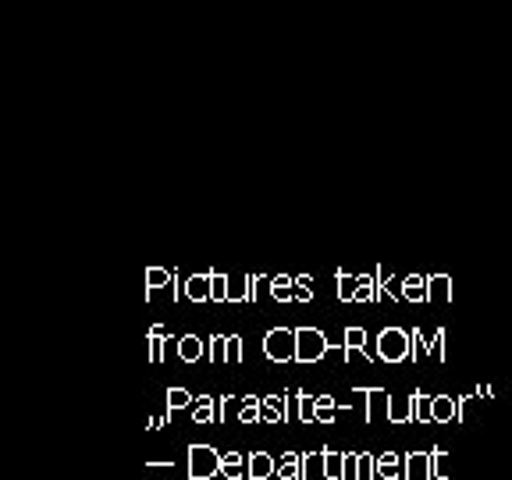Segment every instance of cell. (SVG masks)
<instances>
[{"label": "cell", "mask_w": 512, "mask_h": 480, "mask_svg": "<svg viewBox=\"0 0 512 480\" xmlns=\"http://www.w3.org/2000/svg\"><path fill=\"white\" fill-rule=\"evenodd\" d=\"M377 360H384V363L413 360V335H406V331H399V328L381 331V338H377Z\"/></svg>", "instance_id": "obj_1"}, {"label": "cell", "mask_w": 512, "mask_h": 480, "mask_svg": "<svg viewBox=\"0 0 512 480\" xmlns=\"http://www.w3.org/2000/svg\"><path fill=\"white\" fill-rule=\"evenodd\" d=\"M221 473V452L214 445H192L189 448V477L210 480Z\"/></svg>", "instance_id": "obj_2"}, {"label": "cell", "mask_w": 512, "mask_h": 480, "mask_svg": "<svg viewBox=\"0 0 512 480\" xmlns=\"http://www.w3.org/2000/svg\"><path fill=\"white\" fill-rule=\"evenodd\" d=\"M296 331H285V328H278V331H271L267 335V342H264V352H267V360H274V363H288V360H296Z\"/></svg>", "instance_id": "obj_3"}, {"label": "cell", "mask_w": 512, "mask_h": 480, "mask_svg": "<svg viewBox=\"0 0 512 480\" xmlns=\"http://www.w3.org/2000/svg\"><path fill=\"white\" fill-rule=\"evenodd\" d=\"M296 360L299 363H317L324 352L331 349L328 345V338L320 335V331H313V328H303V331H296Z\"/></svg>", "instance_id": "obj_4"}, {"label": "cell", "mask_w": 512, "mask_h": 480, "mask_svg": "<svg viewBox=\"0 0 512 480\" xmlns=\"http://www.w3.org/2000/svg\"><path fill=\"white\" fill-rule=\"evenodd\" d=\"M377 480H406V463L399 459V452L377 456Z\"/></svg>", "instance_id": "obj_5"}, {"label": "cell", "mask_w": 512, "mask_h": 480, "mask_svg": "<svg viewBox=\"0 0 512 480\" xmlns=\"http://www.w3.org/2000/svg\"><path fill=\"white\" fill-rule=\"evenodd\" d=\"M278 473V459L267 452H249V480H267Z\"/></svg>", "instance_id": "obj_6"}, {"label": "cell", "mask_w": 512, "mask_h": 480, "mask_svg": "<svg viewBox=\"0 0 512 480\" xmlns=\"http://www.w3.org/2000/svg\"><path fill=\"white\" fill-rule=\"evenodd\" d=\"M402 463H406V480H431V452H409V456H402Z\"/></svg>", "instance_id": "obj_7"}, {"label": "cell", "mask_w": 512, "mask_h": 480, "mask_svg": "<svg viewBox=\"0 0 512 480\" xmlns=\"http://www.w3.org/2000/svg\"><path fill=\"white\" fill-rule=\"evenodd\" d=\"M274 477L281 480H303V452H285L278 459V473Z\"/></svg>", "instance_id": "obj_8"}, {"label": "cell", "mask_w": 512, "mask_h": 480, "mask_svg": "<svg viewBox=\"0 0 512 480\" xmlns=\"http://www.w3.org/2000/svg\"><path fill=\"white\" fill-rule=\"evenodd\" d=\"M431 416H434V424H452V420H456V399L438 395V399L431 402Z\"/></svg>", "instance_id": "obj_9"}, {"label": "cell", "mask_w": 512, "mask_h": 480, "mask_svg": "<svg viewBox=\"0 0 512 480\" xmlns=\"http://www.w3.org/2000/svg\"><path fill=\"white\" fill-rule=\"evenodd\" d=\"M388 420L392 424H409L413 420V395L409 399H388Z\"/></svg>", "instance_id": "obj_10"}, {"label": "cell", "mask_w": 512, "mask_h": 480, "mask_svg": "<svg viewBox=\"0 0 512 480\" xmlns=\"http://www.w3.org/2000/svg\"><path fill=\"white\" fill-rule=\"evenodd\" d=\"M189 413H192V420H196V424H210V420H217V399L200 395V402H192Z\"/></svg>", "instance_id": "obj_11"}, {"label": "cell", "mask_w": 512, "mask_h": 480, "mask_svg": "<svg viewBox=\"0 0 512 480\" xmlns=\"http://www.w3.org/2000/svg\"><path fill=\"white\" fill-rule=\"evenodd\" d=\"M178 356H182L185 363H196L200 356H210V349L200 342V338L189 335V338H182V342H178Z\"/></svg>", "instance_id": "obj_12"}, {"label": "cell", "mask_w": 512, "mask_h": 480, "mask_svg": "<svg viewBox=\"0 0 512 480\" xmlns=\"http://www.w3.org/2000/svg\"><path fill=\"white\" fill-rule=\"evenodd\" d=\"M324 477L345 480V456H338L335 448H324Z\"/></svg>", "instance_id": "obj_13"}, {"label": "cell", "mask_w": 512, "mask_h": 480, "mask_svg": "<svg viewBox=\"0 0 512 480\" xmlns=\"http://www.w3.org/2000/svg\"><path fill=\"white\" fill-rule=\"evenodd\" d=\"M431 402L424 392H413V420L416 424H434V416H431Z\"/></svg>", "instance_id": "obj_14"}, {"label": "cell", "mask_w": 512, "mask_h": 480, "mask_svg": "<svg viewBox=\"0 0 512 480\" xmlns=\"http://www.w3.org/2000/svg\"><path fill=\"white\" fill-rule=\"evenodd\" d=\"M331 420H338V402L331 399V395H320L317 399V424H331Z\"/></svg>", "instance_id": "obj_15"}, {"label": "cell", "mask_w": 512, "mask_h": 480, "mask_svg": "<svg viewBox=\"0 0 512 480\" xmlns=\"http://www.w3.org/2000/svg\"><path fill=\"white\" fill-rule=\"evenodd\" d=\"M448 456H445V448H434L431 452V480H448Z\"/></svg>", "instance_id": "obj_16"}, {"label": "cell", "mask_w": 512, "mask_h": 480, "mask_svg": "<svg viewBox=\"0 0 512 480\" xmlns=\"http://www.w3.org/2000/svg\"><path fill=\"white\" fill-rule=\"evenodd\" d=\"M299 420H303V424H313V420H317V399L299 395Z\"/></svg>", "instance_id": "obj_17"}, {"label": "cell", "mask_w": 512, "mask_h": 480, "mask_svg": "<svg viewBox=\"0 0 512 480\" xmlns=\"http://www.w3.org/2000/svg\"><path fill=\"white\" fill-rule=\"evenodd\" d=\"M189 296H192V299H207V296H214V285H210V278H192V281H189Z\"/></svg>", "instance_id": "obj_18"}, {"label": "cell", "mask_w": 512, "mask_h": 480, "mask_svg": "<svg viewBox=\"0 0 512 480\" xmlns=\"http://www.w3.org/2000/svg\"><path fill=\"white\" fill-rule=\"evenodd\" d=\"M427 285H431V288H427V296H431V299H448V296H452V288H448V278H431Z\"/></svg>", "instance_id": "obj_19"}, {"label": "cell", "mask_w": 512, "mask_h": 480, "mask_svg": "<svg viewBox=\"0 0 512 480\" xmlns=\"http://www.w3.org/2000/svg\"><path fill=\"white\" fill-rule=\"evenodd\" d=\"M402 296L406 299H424L427 296V288L420 278H406V285H402Z\"/></svg>", "instance_id": "obj_20"}, {"label": "cell", "mask_w": 512, "mask_h": 480, "mask_svg": "<svg viewBox=\"0 0 512 480\" xmlns=\"http://www.w3.org/2000/svg\"><path fill=\"white\" fill-rule=\"evenodd\" d=\"M192 406V395L185 392V388H171L168 392V409H185Z\"/></svg>", "instance_id": "obj_21"}, {"label": "cell", "mask_w": 512, "mask_h": 480, "mask_svg": "<svg viewBox=\"0 0 512 480\" xmlns=\"http://www.w3.org/2000/svg\"><path fill=\"white\" fill-rule=\"evenodd\" d=\"M345 480H360V452H345Z\"/></svg>", "instance_id": "obj_22"}, {"label": "cell", "mask_w": 512, "mask_h": 480, "mask_svg": "<svg viewBox=\"0 0 512 480\" xmlns=\"http://www.w3.org/2000/svg\"><path fill=\"white\" fill-rule=\"evenodd\" d=\"M271 292H274V299H292V296H296V288H292V281H288V278H278V281H274Z\"/></svg>", "instance_id": "obj_23"}, {"label": "cell", "mask_w": 512, "mask_h": 480, "mask_svg": "<svg viewBox=\"0 0 512 480\" xmlns=\"http://www.w3.org/2000/svg\"><path fill=\"white\" fill-rule=\"evenodd\" d=\"M345 342H349L345 349H367V345H363V342H367V335H363L360 328H349V331H345Z\"/></svg>", "instance_id": "obj_24"}, {"label": "cell", "mask_w": 512, "mask_h": 480, "mask_svg": "<svg viewBox=\"0 0 512 480\" xmlns=\"http://www.w3.org/2000/svg\"><path fill=\"white\" fill-rule=\"evenodd\" d=\"M356 288H360V281L342 278V274H338V296H342V299H352V296H356Z\"/></svg>", "instance_id": "obj_25"}, {"label": "cell", "mask_w": 512, "mask_h": 480, "mask_svg": "<svg viewBox=\"0 0 512 480\" xmlns=\"http://www.w3.org/2000/svg\"><path fill=\"white\" fill-rule=\"evenodd\" d=\"M363 477H377V456H363L360 452V480Z\"/></svg>", "instance_id": "obj_26"}, {"label": "cell", "mask_w": 512, "mask_h": 480, "mask_svg": "<svg viewBox=\"0 0 512 480\" xmlns=\"http://www.w3.org/2000/svg\"><path fill=\"white\" fill-rule=\"evenodd\" d=\"M228 360H232V363H239V360H242V338H239V335L228 338Z\"/></svg>", "instance_id": "obj_27"}, {"label": "cell", "mask_w": 512, "mask_h": 480, "mask_svg": "<svg viewBox=\"0 0 512 480\" xmlns=\"http://www.w3.org/2000/svg\"><path fill=\"white\" fill-rule=\"evenodd\" d=\"M164 281H175V274H168V271H157V267H153V271H150V292H153V288H160V285H164Z\"/></svg>", "instance_id": "obj_28"}, {"label": "cell", "mask_w": 512, "mask_h": 480, "mask_svg": "<svg viewBox=\"0 0 512 480\" xmlns=\"http://www.w3.org/2000/svg\"><path fill=\"white\" fill-rule=\"evenodd\" d=\"M441 342H445V331H438V335H434V345H431L434 360H441V356H445V345H441Z\"/></svg>", "instance_id": "obj_29"}, {"label": "cell", "mask_w": 512, "mask_h": 480, "mask_svg": "<svg viewBox=\"0 0 512 480\" xmlns=\"http://www.w3.org/2000/svg\"><path fill=\"white\" fill-rule=\"evenodd\" d=\"M164 424H168V416H153V420H150V431H160Z\"/></svg>", "instance_id": "obj_30"}, {"label": "cell", "mask_w": 512, "mask_h": 480, "mask_svg": "<svg viewBox=\"0 0 512 480\" xmlns=\"http://www.w3.org/2000/svg\"><path fill=\"white\" fill-rule=\"evenodd\" d=\"M160 466H175V463H171V459H153L150 470H160Z\"/></svg>", "instance_id": "obj_31"}]
</instances>
